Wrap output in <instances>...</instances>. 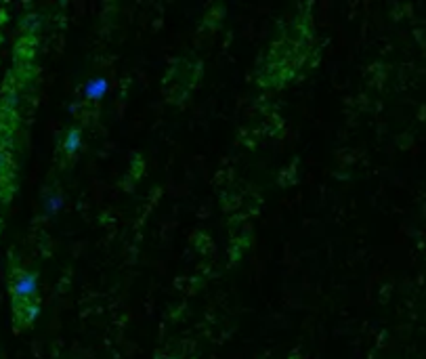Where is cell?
Instances as JSON below:
<instances>
[{
    "label": "cell",
    "instance_id": "obj_5",
    "mask_svg": "<svg viewBox=\"0 0 426 359\" xmlns=\"http://www.w3.org/2000/svg\"><path fill=\"white\" fill-rule=\"evenodd\" d=\"M4 164H6V155H4L2 151H0V170L4 168Z\"/></svg>",
    "mask_w": 426,
    "mask_h": 359
},
{
    "label": "cell",
    "instance_id": "obj_1",
    "mask_svg": "<svg viewBox=\"0 0 426 359\" xmlns=\"http://www.w3.org/2000/svg\"><path fill=\"white\" fill-rule=\"evenodd\" d=\"M36 290H38V282L34 273H21L13 284V294L17 299H30V296L36 294Z\"/></svg>",
    "mask_w": 426,
    "mask_h": 359
},
{
    "label": "cell",
    "instance_id": "obj_4",
    "mask_svg": "<svg viewBox=\"0 0 426 359\" xmlns=\"http://www.w3.org/2000/svg\"><path fill=\"white\" fill-rule=\"evenodd\" d=\"M80 145H82V135H80V130H72V132H69V135L65 137V143H63L65 151H69V153H76L78 150H80Z\"/></svg>",
    "mask_w": 426,
    "mask_h": 359
},
{
    "label": "cell",
    "instance_id": "obj_3",
    "mask_svg": "<svg viewBox=\"0 0 426 359\" xmlns=\"http://www.w3.org/2000/svg\"><path fill=\"white\" fill-rule=\"evenodd\" d=\"M63 198L59 196V193H51V196H46L44 198V212L49 214V216H53V214H57L59 210L63 208Z\"/></svg>",
    "mask_w": 426,
    "mask_h": 359
},
{
    "label": "cell",
    "instance_id": "obj_2",
    "mask_svg": "<svg viewBox=\"0 0 426 359\" xmlns=\"http://www.w3.org/2000/svg\"><path fill=\"white\" fill-rule=\"evenodd\" d=\"M109 90V82L107 78H91L89 82L84 84V97L91 101H99L107 95Z\"/></svg>",
    "mask_w": 426,
    "mask_h": 359
}]
</instances>
